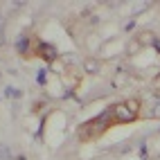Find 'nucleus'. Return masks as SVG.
<instances>
[{
  "instance_id": "obj_1",
  "label": "nucleus",
  "mask_w": 160,
  "mask_h": 160,
  "mask_svg": "<svg viewBox=\"0 0 160 160\" xmlns=\"http://www.w3.org/2000/svg\"><path fill=\"white\" fill-rule=\"evenodd\" d=\"M135 113H138V102H122L113 106V115L117 122H131L135 120Z\"/></svg>"
},
{
  "instance_id": "obj_2",
  "label": "nucleus",
  "mask_w": 160,
  "mask_h": 160,
  "mask_svg": "<svg viewBox=\"0 0 160 160\" xmlns=\"http://www.w3.org/2000/svg\"><path fill=\"white\" fill-rule=\"evenodd\" d=\"M38 52L45 57V61H54V59H57V50L52 48L50 43H41V45H38Z\"/></svg>"
},
{
  "instance_id": "obj_3",
  "label": "nucleus",
  "mask_w": 160,
  "mask_h": 160,
  "mask_svg": "<svg viewBox=\"0 0 160 160\" xmlns=\"http://www.w3.org/2000/svg\"><path fill=\"white\" fill-rule=\"evenodd\" d=\"M27 48H29V38H27V36H18L16 50H18V52H27Z\"/></svg>"
},
{
  "instance_id": "obj_4",
  "label": "nucleus",
  "mask_w": 160,
  "mask_h": 160,
  "mask_svg": "<svg viewBox=\"0 0 160 160\" xmlns=\"http://www.w3.org/2000/svg\"><path fill=\"white\" fill-rule=\"evenodd\" d=\"M12 158V151H9L7 144H0V160H9Z\"/></svg>"
},
{
  "instance_id": "obj_5",
  "label": "nucleus",
  "mask_w": 160,
  "mask_h": 160,
  "mask_svg": "<svg viewBox=\"0 0 160 160\" xmlns=\"http://www.w3.org/2000/svg\"><path fill=\"white\" fill-rule=\"evenodd\" d=\"M86 70H88V72H97V70H99V63H92V61H86Z\"/></svg>"
},
{
  "instance_id": "obj_6",
  "label": "nucleus",
  "mask_w": 160,
  "mask_h": 160,
  "mask_svg": "<svg viewBox=\"0 0 160 160\" xmlns=\"http://www.w3.org/2000/svg\"><path fill=\"white\" fill-rule=\"evenodd\" d=\"M36 81H38V83H45V70H38V74H36Z\"/></svg>"
},
{
  "instance_id": "obj_7",
  "label": "nucleus",
  "mask_w": 160,
  "mask_h": 160,
  "mask_svg": "<svg viewBox=\"0 0 160 160\" xmlns=\"http://www.w3.org/2000/svg\"><path fill=\"white\" fill-rule=\"evenodd\" d=\"M5 92H7V95H12V97H20V92H18L16 88H5Z\"/></svg>"
},
{
  "instance_id": "obj_8",
  "label": "nucleus",
  "mask_w": 160,
  "mask_h": 160,
  "mask_svg": "<svg viewBox=\"0 0 160 160\" xmlns=\"http://www.w3.org/2000/svg\"><path fill=\"white\" fill-rule=\"evenodd\" d=\"M156 48H158V50H160V41H156Z\"/></svg>"
}]
</instances>
